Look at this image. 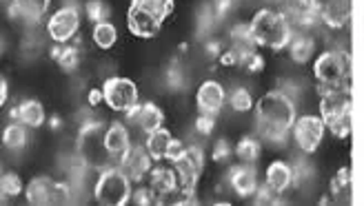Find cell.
Wrapping results in <instances>:
<instances>
[{
  "mask_svg": "<svg viewBox=\"0 0 364 206\" xmlns=\"http://www.w3.org/2000/svg\"><path fill=\"white\" fill-rule=\"evenodd\" d=\"M169 144H171V134L167 129H156L151 134H147V142H144V148L149 151V156L154 158V162H160L167 158L169 151Z\"/></svg>",
  "mask_w": 364,
  "mask_h": 206,
  "instance_id": "obj_23",
  "label": "cell"
},
{
  "mask_svg": "<svg viewBox=\"0 0 364 206\" xmlns=\"http://www.w3.org/2000/svg\"><path fill=\"white\" fill-rule=\"evenodd\" d=\"M176 168V175H178V189L182 195H187L189 200H193V191H196V184L198 178L203 173L205 168V156L200 151L198 146L187 148V153L182 156L178 162H173Z\"/></svg>",
  "mask_w": 364,
  "mask_h": 206,
  "instance_id": "obj_8",
  "label": "cell"
},
{
  "mask_svg": "<svg viewBox=\"0 0 364 206\" xmlns=\"http://www.w3.org/2000/svg\"><path fill=\"white\" fill-rule=\"evenodd\" d=\"M229 104L233 111H240V114H245V111H251L253 107V98H251V93L247 89H235L231 93V98H229Z\"/></svg>",
  "mask_w": 364,
  "mask_h": 206,
  "instance_id": "obj_31",
  "label": "cell"
},
{
  "mask_svg": "<svg viewBox=\"0 0 364 206\" xmlns=\"http://www.w3.org/2000/svg\"><path fill=\"white\" fill-rule=\"evenodd\" d=\"M229 151H231V148H229V144H227L225 140H220V142L215 144L213 158H215V160H223V158H227V156H229Z\"/></svg>",
  "mask_w": 364,
  "mask_h": 206,
  "instance_id": "obj_38",
  "label": "cell"
},
{
  "mask_svg": "<svg viewBox=\"0 0 364 206\" xmlns=\"http://www.w3.org/2000/svg\"><path fill=\"white\" fill-rule=\"evenodd\" d=\"M3 144L7 146V148H23L25 144H27V129H25V124L21 122V124H9L7 129H5V134H3Z\"/></svg>",
  "mask_w": 364,
  "mask_h": 206,
  "instance_id": "obj_28",
  "label": "cell"
},
{
  "mask_svg": "<svg viewBox=\"0 0 364 206\" xmlns=\"http://www.w3.org/2000/svg\"><path fill=\"white\" fill-rule=\"evenodd\" d=\"M27 202L33 206H49V204H67L69 202V189L67 184L56 182L47 175L33 178L27 184Z\"/></svg>",
  "mask_w": 364,
  "mask_h": 206,
  "instance_id": "obj_10",
  "label": "cell"
},
{
  "mask_svg": "<svg viewBox=\"0 0 364 206\" xmlns=\"http://www.w3.org/2000/svg\"><path fill=\"white\" fill-rule=\"evenodd\" d=\"M282 13L289 23L306 27L316 21V16H320V0H287Z\"/></svg>",
  "mask_w": 364,
  "mask_h": 206,
  "instance_id": "obj_15",
  "label": "cell"
},
{
  "mask_svg": "<svg viewBox=\"0 0 364 206\" xmlns=\"http://www.w3.org/2000/svg\"><path fill=\"white\" fill-rule=\"evenodd\" d=\"M60 65H63V69H74L78 65V53H76V49H67L60 55Z\"/></svg>",
  "mask_w": 364,
  "mask_h": 206,
  "instance_id": "obj_35",
  "label": "cell"
},
{
  "mask_svg": "<svg viewBox=\"0 0 364 206\" xmlns=\"http://www.w3.org/2000/svg\"><path fill=\"white\" fill-rule=\"evenodd\" d=\"M185 153H187V146L182 144L180 140L171 138V144H169V151H167V158H165V160H169V162L173 164V162H178L182 156H185Z\"/></svg>",
  "mask_w": 364,
  "mask_h": 206,
  "instance_id": "obj_33",
  "label": "cell"
},
{
  "mask_svg": "<svg viewBox=\"0 0 364 206\" xmlns=\"http://www.w3.org/2000/svg\"><path fill=\"white\" fill-rule=\"evenodd\" d=\"M118 40V29L112 25V23H96L94 27V43L100 47V49H112Z\"/></svg>",
  "mask_w": 364,
  "mask_h": 206,
  "instance_id": "obj_27",
  "label": "cell"
},
{
  "mask_svg": "<svg viewBox=\"0 0 364 206\" xmlns=\"http://www.w3.org/2000/svg\"><path fill=\"white\" fill-rule=\"evenodd\" d=\"M225 100H227V93L223 89V85H218L215 80H207V82L200 85L198 96H196L200 114H207V116L220 114L223 107H225Z\"/></svg>",
  "mask_w": 364,
  "mask_h": 206,
  "instance_id": "obj_13",
  "label": "cell"
},
{
  "mask_svg": "<svg viewBox=\"0 0 364 206\" xmlns=\"http://www.w3.org/2000/svg\"><path fill=\"white\" fill-rule=\"evenodd\" d=\"M94 195L102 206H124L134 197L132 178L127 175L122 168H107L96 182Z\"/></svg>",
  "mask_w": 364,
  "mask_h": 206,
  "instance_id": "obj_6",
  "label": "cell"
},
{
  "mask_svg": "<svg viewBox=\"0 0 364 206\" xmlns=\"http://www.w3.org/2000/svg\"><path fill=\"white\" fill-rule=\"evenodd\" d=\"M129 116L138 122V126L144 131V134H151V131L160 129L162 122H165V114H162V111L154 102H147L142 107L138 104Z\"/></svg>",
  "mask_w": 364,
  "mask_h": 206,
  "instance_id": "obj_18",
  "label": "cell"
},
{
  "mask_svg": "<svg viewBox=\"0 0 364 206\" xmlns=\"http://www.w3.org/2000/svg\"><path fill=\"white\" fill-rule=\"evenodd\" d=\"M235 156L247 164L256 162L260 158V142L256 138H242L238 146H235Z\"/></svg>",
  "mask_w": 364,
  "mask_h": 206,
  "instance_id": "obj_29",
  "label": "cell"
},
{
  "mask_svg": "<svg viewBox=\"0 0 364 206\" xmlns=\"http://www.w3.org/2000/svg\"><path fill=\"white\" fill-rule=\"evenodd\" d=\"M240 63L247 67V71H260L262 69V58L256 53V51H249V53H245L242 58H240Z\"/></svg>",
  "mask_w": 364,
  "mask_h": 206,
  "instance_id": "obj_34",
  "label": "cell"
},
{
  "mask_svg": "<svg viewBox=\"0 0 364 206\" xmlns=\"http://www.w3.org/2000/svg\"><path fill=\"white\" fill-rule=\"evenodd\" d=\"M171 13L173 0H132L127 11V27L136 38H156Z\"/></svg>",
  "mask_w": 364,
  "mask_h": 206,
  "instance_id": "obj_2",
  "label": "cell"
},
{
  "mask_svg": "<svg viewBox=\"0 0 364 206\" xmlns=\"http://www.w3.org/2000/svg\"><path fill=\"white\" fill-rule=\"evenodd\" d=\"M331 195L336 204H351L353 200V180H351V168L342 166L340 171L331 180Z\"/></svg>",
  "mask_w": 364,
  "mask_h": 206,
  "instance_id": "obj_19",
  "label": "cell"
},
{
  "mask_svg": "<svg viewBox=\"0 0 364 206\" xmlns=\"http://www.w3.org/2000/svg\"><path fill=\"white\" fill-rule=\"evenodd\" d=\"M102 96L107 107L118 114H132L138 107V87L129 78H109L102 85Z\"/></svg>",
  "mask_w": 364,
  "mask_h": 206,
  "instance_id": "obj_7",
  "label": "cell"
},
{
  "mask_svg": "<svg viewBox=\"0 0 364 206\" xmlns=\"http://www.w3.org/2000/svg\"><path fill=\"white\" fill-rule=\"evenodd\" d=\"M51 5V0H14V7L11 11L23 16L25 21H31V23H38L41 18L47 13Z\"/></svg>",
  "mask_w": 364,
  "mask_h": 206,
  "instance_id": "obj_24",
  "label": "cell"
},
{
  "mask_svg": "<svg viewBox=\"0 0 364 206\" xmlns=\"http://www.w3.org/2000/svg\"><path fill=\"white\" fill-rule=\"evenodd\" d=\"M80 27V11L76 7H63L49 18L47 33L53 43H69L78 33Z\"/></svg>",
  "mask_w": 364,
  "mask_h": 206,
  "instance_id": "obj_11",
  "label": "cell"
},
{
  "mask_svg": "<svg viewBox=\"0 0 364 206\" xmlns=\"http://www.w3.org/2000/svg\"><path fill=\"white\" fill-rule=\"evenodd\" d=\"M351 89L320 93V118L336 138H347L351 134Z\"/></svg>",
  "mask_w": 364,
  "mask_h": 206,
  "instance_id": "obj_4",
  "label": "cell"
},
{
  "mask_svg": "<svg viewBox=\"0 0 364 206\" xmlns=\"http://www.w3.org/2000/svg\"><path fill=\"white\" fill-rule=\"evenodd\" d=\"M120 162H122V171L129 175L132 180L138 182L144 175H149L154 158L149 156V151L144 146H132L129 153H127Z\"/></svg>",
  "mask_w": 364,
  "mask_h": 206,
  "instance_id": "obj_14",
  "label": "cell"
},
{
  "mask_svg": "<svg viewBox=\"0 0 364 206\" xmlns=\"http://www.w3.org/2000/svg\"><path fill=\"white\" fill-rule=\"evenodd\" d=\"M291 182H294V171H291L289 164H284V162L269 164V168H267V186L273 193L287 191L291 186Z\"/></svg>",
  "mask_w": 364,
  "mask_h": 206,
  "instance_id": "obj_20",
  "label": "cell"
},
{
  "mask_svg": "<svg viewBox=\"0 0 364 206\" xmlns=\"http://www.w3.org/2000/svg\"><path fill=\"white\" fill-rule=\"evenodd\" d=\"M16 116L21 118L23 124H27L31 129H38L45 122V109L38 100H27L21 104V109L16 111Z\"/></svg>",
  "mask_w": 364,
  "mask_h": 206,
  "instance_id": "obj_25",
  "label": "cell"
},
{
  "mask_svg": "<svg viewBox=\"0 0 364 206\" xmlns=\"http://www.w3.org/2000/svg\"><path fill=\"white\" fill-rule=\"evenodd\" d=\"M256 109V124L260 136L271 142H282L289 131L296 124V104L282 91H269L258 100Z\"/></svg>",
  "mask_w": 364,
  "mask_h": 206,
  "instance_id": "obj_1",
  "label": "cell"
},
{
  "mask_svg": "<svg viewBox=\"0 0 364 206\" xmlns=\"http://www.w3.org/2000/svg\"><path fill=\"white\" fill-rule=\"evenodd\" d=\"M149 180H151V189L156 191V195H169L178 189V175L176 168H167V166H158L149 171Z\"/></svg>",
  "mask_w": 364,
  "mask_h": 206,
  "instance_id": "obj_21",
  "label": "cell"
},
{
  "mask_svg": "<svg viewBox=\"0 0 364 206\" xmlns=\"http://www.w3.org/2000/svg\"><path fill=\"white\" fill-rule=\"evenodd\" d=\"M316 80L322 91H338L351 89V60L349 55L338 51H326L314 65Z\"/></svg>",
  "mask_w": 364,
  "mask_h": 206,
  "instance_id": "obj_5",
  "label": "cell"
},
{
  "mask_svg": "<svg viewBox=\"0 0 364 206\" xmlns=\"http://www.w3.org/2000/svg\"><path fill=\"white\" fill-rule=\"evenodd\" d=\"M105 13H107V9H105V5L100 3V0H89V3H87V16L94 23H102Z\"/></svg>",
  "mask_w": 364,
  "mask_h": 206,
  "instance_id": "obj_32",
  "label": "cell"
},
{
  "mask_svg": "<svg viewBox=\"0 0 364 206\" xmlns=\"http://www.w3.org/2000/svg\"><path fill=\"white\" fill-rule=\"evenodd\" d=\"M324 120L322 118H316V116H302L296 120L294 124V138H296V144L302 148L304 153H314L316 148L320 146L322 138H324Z\"/></svg>",
  "mask_w": 364,
  "mask_h": 206,
  "instance_id": "obj_12",
  "label": "cell"
},
{
  "mask_svg": "<svg viewBox=\"0 0 364 206\" xmlns=\"http://www.w3.org/2000/svg\"><path fill=\"white\" fill-rule=\"evenodd\" d=\"M231 186L233 191L242 195V197H249L256 193L258 189V180H256V171H253L251 166H238L231 171Z\"/></svg>",
  "mask_w": 364,
  "mask_h": 206,
  "instance_id": "obj_22",
  "label": "cell"
},
{
  "mask_svg": "<svg viewBox=\"0 0 364 206\" xmlns=\"http://www.w3.org/2000/svg\"><path fill=\"white\" fill-rule=\"evenodd\" d=\"M154 195H156V191L151 189V186H149V189H140V191L134 193V202L136 204H151Z\"/></svg>",
  "mask_w": 364,
  "mask_h": 206,
  "instance_id": "obj_37",
  "label": "cell"
},
{
  "mask_svg": "<svg viewBox=\"0 0 364 206\" xmlns=\"http://www.w3.org/2000/svg\"><path fill=\"white\" fill-rule=\"evenodd\" d=\"M7 89H9V85H7V78L3 76L0 78V104L7 102Z\"/></svg>",
  "mask_w": 364,
  "mask_h": 206,
  "instance_id": "obj_39",
  "label": "cell"
},
{
  "mask_svg": "<svg viewBox=\"0 0 364 206\" xmlns=\"http://www.w3.org/2000/svg\"><path fill=\"white\" fill-rule=\"evenodd\" d=\"M249 29L253 43L276 51L289 47L291 38H294V31H291V23L287 21V16L273 9H260L249 23Z\"/></svg>",
  "mask_w": 364,
  "mask_h": 206,
  "instance_id": "obj_3",
  "label": "cell"
},
{
  "mask_svg": "<svg viewBox=\"0 0 364 206\" xmlns=\"http://www.w3.org/2000/svg\"><path fill=\"white\" fill-rule=\"evenodd\" d=\"M89 100H91V104H96V102L105 100V96H102L100 91H94V93H91V96H89Z\"/></svg>",
  "mask_w": 364,
  "mask_h": 206,
  "instance_id": "obj_40",
  "label": "cell"
},
{
  "mask_svg": "<svg viewBox=\"0 0 364 206\" xmlns=\"http://www.w3.org/2000/svg\"><path fill=\"white\" fill-rule=\"evenodd\" d=\"M0 191H3L5 197H16L23 193V180L16 173H3L0 178Z\"/></svg>",
  "mask_w": 364,
  "mask_h": 206,
  "instance_id": "obj_30",
  "label": "cell"
},
{
  "mask_svg": "<svg viewBox=\"0 0 364 206\" xmlns=\"http://www.w3.org/2000/svg\"><path fill=\"white\" fill-rule=\"evenodd\" d=\"M198 131L200 134H205V136H209L211 131H213V116H207V114H200V118H198Z\"/></svg>",
  "mask_w": 364,
  "mask_h": 206,
  "instance_id": "obj_36",
  "label": "cell"
},
{
  "mask_svg": "<svg viewBox=\"0 0 364 206\" xmlns=\"http://www.w3.org/2000/svg\"><path fill=\"white\" fill-rule=\"evenodd\" d=\"M351 16V0H320V18L322 21L333 27L340 29L349 23Z\"/></svg>",
  "mask_w": 364,
  "mask_h": 206,
  "instance_id": "obj_16",
  "label": "cell"
},
{
  "mask_svg": "<svg viewBox=\"0 0 364 206\" xmlns=\"http://www.w3.org/2000/svg\"><path fill=\"white\" fill-rule=\"evenodd\" d=\"M105 146L109 158H118L122 160L132 148V140H129V131H127L122 124H112L105 131Z\"/></svg>",
  "mask_w": 364,
  "mask_h": 206,
  "instance_id": "obj_17",
  "label": "cell"
},
{
  "mask_svg": "<svg viewBox=\"0 0 364 206\" xmlns=\"http://www.w3.org/2000/svg\"><path fill=\"white\" fill-rule=\"evenodd\" d=\"M289 51H291V58H294V60L306 63L309 58H311V53H314V40L309 38V36H304V33H298V36L291 38Z\"/></svg>",
  "mask_w": 364,
  "mask_h": 206,
  "instance_id": "obj_26",
  "label": "cell"
},
{
  "mask_svg": "<svg viewBox=\"0 0 364 206\" xmlns=\"http://www.w3.org/2000/svg\"><path fill=\"white\" fill-rule=\"evenodd\" d=\"M105 126L100 122H87L78 134V153L89 166H98L105 162L107 146H105Z\"/></svg>",
  "mask_w": 364,
  "mask_h": 206,
  "instance_id": "obj_9",
  "label": "cell"
}]
</instances>
